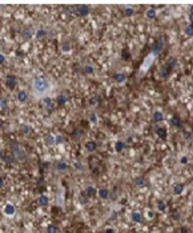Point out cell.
<instances>
[{"mask_svg": "<svg viewBox=\"0 0 193 233\" xmlns=\"http://www.w3.org/2000/svg\"><path fill=\"white\" fill-rule=\"evenodd\" d=\"M49 88H51V84L43 76H36L32 81V93L35 97H43V95L47 93Z\"/></svg>", "mask_w": 193, "mask_h": 233, "instance_id": "1", "label": "cell"}, {"mask_svg": "<svg viewBox=\"0 0 193 233\" xmlns=\"http://www.w3.org/2000/svg\"><path fill=\"white\" fill-rule=\"evenodd\" d=\"M12 153H13V157L17 159V160H26V157H27L26 152L23 151L17 144H15V143L12 144Z\"/></svg>", "mask_w": 193, "mask_h": 233, "instance_id": "2", "label": "cell"}, {"mask_svg": "<svg viewBox=\"0 0 193 233\" xmlns=\"http://www.w3.org/2000/svg\"><path fill=\"white\" fill-rule=\"evenodd\" d=\"M153 60H155V55H153V54H149L148 56L144 59V61H142L141 67H140V75H144V72H145V71L148 70L149 67H151V64H152Z\"/></svg>", "mask_w": 193, "mask_h": 233, "instance_id": "3", "label": "cell"}, {"mask_svg": "<svg viewBox=\"0 0 193 233\" xmlns=\"http://www.w3.org/2000/svg\"><path fill=\"white\" fill-rule=\"evenodd\" d=\"M162 48H164V39L160 38V39H157L152 45H151V54H153L156 56L160 51H162Z\"/></svg>", "mask_w": 193, "mask_h": 233, "instance_id": "4", "label": "cell"}, {"mask_svg": "<svg viewBox=\"0 0 193 233\" xmlns=\"http://www.w3.org/2000/svg\"><path fill=\"white\" fill-rule=\"evenodd\" d=\"M73 13L76 16H80V17H84V16H87L89 13V8L87 6L80 4V6H76L73 8Z\"/></svg>", "mask_w": 193, "mask_h": 233, "instance_id": "5", "label": "cell"}, {"mask_svg": "<svg viewBox=\"0 0 193 233\" xmlns=\"http://www.w3.org/2000/svg\"><path fill=\"white\" fill-rule=\"evenodd\" d=\"M3 213L6 214V216H13V214L16 213V208H15V205L11 204V202H7L6 205L3 207Z\"/></svg>", "mask_w": 193, "mask_h": 233, "instance_id": "6", "label": "cell"}, {"mask_svg": "<svg viewBox=\"0 0 193 233\" xmlns=\"http://www.w3.org/2000/svg\"><path fill=\"white\" fill-rule=\"evenodd\" d=\"M16 84H17V79H16V76H13V75L7 76V79H6V85H7V88L13 89V88L16 87Z\"/></svg>", "mask_w": 193, "mask_h": 233, "instance_id": "7", "label": "cell"}, {"mask_svg": "<svg viewBox=\"0 0 193 233\" xmlns=\"http://www.w3.org/2000/svg\"><path fill=\"white\" fill-rule=\"evenodd\" d=\"M84 148H85V151L88 152V153H92V152L96 151L97 144H96V141H93V140H88V141L84 144Z\"/></svg>", "mask_w": 193, "mask_h": 233, "instance_id": "8", "label": "cell"}, {"mask_svg": "<svg viewBox=\"0 0 193 233\" xmlns=\"http://www.w3.org/2000/svg\"><path fill=\"white\" fill-rule=\"evenodd\" d=\"M16 99H17L19 103L24 104V103H27V100H28V93H27L26 91H19L17 95H16Z\"/></svg>", "mask_w": 193, "mask_h": 233, "instance_id": "9", "label": "cell"}, {"mask_svg": "<svg viewBox=\"0 0 193 233\" xmlns=\"http://www.w3.org/2000/svg\"><path fill=\"white\" fill-rule=\"evenodd\" d=\"M55 168H56V170H59V172H64V170L68 169V165H67V163L64 160H57L56 163H55Z\"/></svg>", "mask_w": 193, "mask_h": 233, "instance_id": "10", "label": "cell"}, {"mask_svg": "<svg viewBox=\"0 0 193 233\" xmlns=\"http://www.w3.org/2000/svg\"><path fill=\"white\" fill-rule=\"evenodd\" d=\"M97 195H99V197L101 198V200H108V198L111 197V193H109V191H108V189H105V188H100V189H99Z\"/></svg>", "mask_w": 193, "mask_h": 233, "instance_id": "11", "label": "cell"}, {"mask_svg": "<svg viewBox=\"0 0 193 233\" xmlns=\"http://www.w3.org/2000/svg\"><path fill=\"white\" fill-rule=\"evenodd\" d=\"M33 36H35V32L29 28H26L24 31H22V38L24 39V40H31Z\"/></svg>", "mask_w": 193, "mask_h": 233, "instance_id": "12", "label": "cell"}, {"mask_svg": "<svg viewBox=\"0 0 193 233\" xmlns=\"http://www.w3.org/2000/svg\"><path fill=\"white\" fill-rule=\"evenodd\" d=\"M184 188H185V185H184L183 183H176L173 185V193L176 196H178V195H181V193L184 192Z\"/></svg>", "mask_w": 193, "mask_h": 233, "instance_id": "13", "label": "cell"}, {"mask_svg": "<svg viewBox=\"0 0 193 233\" xmlns=\"http://www.w3.org/2000/svg\"><path fill=\"white\" fill-rule=\"evenodd\" d=\"M131 220H132L133 223H141V220H142L141 213L137 211H133L132 213H131Z\"/></svg>", "mask_w": 193, "mask_h": 233, "instance_id": "14", "label": "cell"}, {"mask_svg": "<svg viewBox=\"0 0 193 233\" xmlns=\"http://www.w3.org/2000/svg\"><path fill=\"white\" fill-rule=\"evenodd\" d=\"M45 36H47V31H45L44 28H39L35 31V36H33V38H35L36 40H40V39L45 38Z\"/></svg>", "mask_w": 193, "mask_h": 233, "instance_id": "15", "label": "cell"}, {"mask_svg": "<svg viewBox=\"0 0 193 233\" xmlns=\"http://www.w3.org/2000/svg\"><path fill=\"white\" fill-rule=\"evenodd\" d=\"M96 192H97V191H96L95 186L88 185L85 188V192H84V193L87 195V197H93V196H96Z\"/></svg>", "mask_w": 193, "mask_h": 233, "instance_id": "16", "label": "cell"}, {"mask_svg": "<svg viewBox=\"0 0 193 233\" xmlns=\"http://www.w3.org/2000/svg\"><path fill=\"white\" fill-rule=\"evenodd\" d=\"M48 201H49V198H48V196H45V195H40L37 198L39 205H41V207H47Z\"/></svg>", "mask_w": 193, "mask_h": 233, "instance_id": "17", "label": "cell"}, {"mask_svg": "<svg viewBox=\"0 0 193 233\" xmlns=\"http://www.w3.org/2000/svg\"><path fill=\"white\" fill-rule=\"evenodd\" d=\"M113 79H115V81L117 83V84H121V83H124L125 81V79H127V76H125V73H116V75L113 76Z\"/></svg>", "mask_w": 193, "mask_h": 233, "instance_id": "18", "label": "cell"}, {"mask_svg": "<svg viewBox=\"0 0 193 233\" xmlns=\"http://www.w3.org/2000/svg\"><path fill=\"white\" fill-rule=\"evenodd\" d=\"M67 103V96L65 95H57V97H56V104L57 105H60V107H63L64 104Z\"/></svg>", "mask_w": 193, "mask_h": 233, "instance_id": "19", "label": "cell"}, {"mask_svg": "<svg viewBox=\"0 0 193 233\" xmlns=\"http://www.w3.org/2000/svg\"><path fill=\"white\" fill-rule=\"evenodd\" d=\"M41 101H43V105H44L45 108H51L52 104H53V101H52V99L49 97V96H44V97H41Z\"/></svg>", "mask_w": 193, "mask_h": 233, "instance_id": "20", "label": "cell"}, {"mask_svg": "<svg viewBox=\"0 0 193 233\" xmlns=\"http://www.w3.org/2000/svg\"><path fill=\"white\" fill-rule=\"evenodd\" d=\"M162 119H164L162 112H160V111H155V113H153V121H155V123H160Z\"/></svg>", "mask_w": 193, "mask_h": 233, "instance_id": "21", "label": "cell"}, {"mask_svg": "<svg viewBox=\"0 0 193 233\" xmlns=\"http://www.w3.org/2000/svg\"><path fill=\"white\" fill-rule=\"evenodd\" d=\"M45 144H47V145H55V144H56V136L48 135L47 137H45Z\"/></svg>", "mask_w": 193, "mask_h": 233, "instance_id": "22", "label": "cell"}, {"mask_svg": "<svg viewBox=\"0 0 193 233\" xmlns=\"http://www.w3.org/2000/svg\"><path fill=\"white\" fill-rule=\"evenodd\" d=\"M174 65H176V59H174V57H169V59L167 60V64H165V67H167L168 70L171 71V70H173Z\"/></svg>", "mask_w": 193, "mask_h": 233, "instance_id": "23", "label": "cell"}, {"mask_svg": "<svg viewBox=\"0 0 193 233\" xmlns=\"http://www.w3.org/2000/svg\"><path fill=\"white\" fill-rule=\"evenodd\" d=\"M135 185L139 186V188H142V186L145 185V180H144V177H136L135 179Z\"/></svg>", "mask_w": 193, "mask_h": 233, "instance_id": "24", "label": "cell"}, {"mask_svg": "<svg viewBox=\"0 0 193 233\" xmlns=\"http://www.w3.org/2000/svg\"><path fill=\"white\" fill-rule=\"evenodd\" d=\"M20 131H22L23 135H28V133H31L32 127H31V125H28V124H23L22 128H20Z\"/></svg>", "mask_w": 193, "mask_h": 233, "instance_id": "25", "label": "cell"}, {"mask_svg": "<svg viewBox=\"0 0 193 233\" xmlns=\"http://www.w3.org/2000/svg\"><path fill=\"white\" fill-rule=\"evenodd\" d=\"M124 148H125V143L124 141H117L115 144V151L116 152H123Z\"/></svg>", "mask_w": 193, "mask_h": 233, "instance_id": "26", "label": "cell"}, {"mask_svg": "<svg viewBox=\"0 0 193 233\" xmlns=\"http://www.w3.org/2000/svg\"><path fill=\"white\" fill-rule=\"evenodd\" d=\"M83 70H84V72H85L87 75H93V73H95V68H93L91 64H85Z\"/></svg>", "mask_w": 193, "mask_h": 233, "instance_id": "27", "label": "cell"}, {"mask_svg": "<svg viewBox=\"0 0 193 233\" xmlns=\"http://www.w3.org/2000/svg\"><path fill=\"white\" fill-rule=\"evenodd\" d=\"M145 16L148 17L149 20H153L156 17V11L153 10V8H149V10H146V12H145Z\"/></svg>", "mask_w": 193, "mask_h": 233, "instance_id": "28", "label": "cell"}, {"mask_svg": "<svg viewBox=\"0 0 193 233\" xmlns=\"http://www.w3.org/2000/svg\"><path fill=\"white\" fill-rule=\"evenodd\" d=\"M156 133H157V136H160L161 139H165V137H167V131H165V128H162V127L156 128Z\"/></svg>", "mask_w": 193, "mask_h": 233, "instance_id": "29", "label": "cell"}, {"mask_svg": "<svg viewBox=\"0 0 193 233\" xmlns=\"http://www.w3.org/2000/svg\"><path fill=\"white\" fill-rule=\"evenodd\" d=\"M169 123H171V125L177 127V128L181 125V121H180V119H178V116H173L171 119V121H169Z\"/></svg>", "mask_w": 193, "mask_h": 233, "instance_id": "30", "label": "cell"}, {"mask_svg": "<svg viewBox=\"0 0 193 233\" xmlns=\"http://www.w3.org/2000/svg\"><path fill=\"white\" fill-rule=\"evenodd\" d=\"M99 103H100V97L99 96H92L91 99H89V105H92V107H95V105H97Z\"/></svg>", "mask_w": 193, "mask_h": 233, "instance_id": "31", "label": "cell"}, {"mask_svg": "<svg viewBox=\"0 0 193 233\" xmlns=\"http://www.w3.org/2000/svg\"><path fill=\"white\" fill-rule=\"evenodd\" d=\"M169 72H171V71L168 70V68H167L165 65L160 68V75H161L162 79H167V77H168V73H169Z\"/></svg>", "mask_w": 193, "mask_h": 233, "instance_id": "32", "label": "cell"}, {"mask_svg": "<svg viewBox=\"0 0 193 233\" xmlns=\"http://www.w3.org/2000/svg\"><path fill=\"white\" fill-rule=\"evenodd\" d=\"M157 209L160 212H165V211H167V204H165V201L160 200V201L157 202Z\"/></svg>", "mask_w": 193, "mask_h": 233, "instance_id": "33", "label": "cell"}, {"mask_svg": "<svg viewBox=\"0 0 193 233\" xmlns=\"http://www.w3.org/2000/svg\"><path fill=\"white\" fill-rule=\"evenodd\" d=\"M61 49H63V52H67V54H68V52L71 51V44L68 43V41H64L63 44H61Z\"/></svg>", "mask_w": 193, "mask_h": 233, "instance_id": "34", "label": "cell"}, {"mask_svg": "<svg viewBox=\"0 0 193 233\" xmlns=\"http://www.w3.org/2000/svg\"><path fill=\"white\" fill-rule=\"evenodd\" d=\"M88 119H89V121H91V124H96L99 121V119H97V116H96V113H89V116H88Z\"/></svg>", "mask_w": 193, "mask_h": 233, "instance_id": "35", "label": "cell"}, {"mask_svg": "<svg viewBox=\"0 0 193 233\" xmlns=\"http://www.w3.org/2000/svg\"><path fill=\"white\" fill-rule=\"evenodd\" d=\"M185 35H188V36H192L193 35V27H192V24H188L187 27H185Z\"/></svg>", "mask_w": 193, "mask_h": 233, "instance_id": "36", "label": "cell"}, {"mask_svg": "<svg viewBox=\"0 0 193 233\" xmlns=\"http://www.w3.org/2000/svg\"><path fill=\"white\" fill-rule=\"evenodd\" d=\"M47 233H57V228L55 227L53 224H51V225L47 227Z\"/></svg>", "mask_w": 193, "mask_h": 233, "instance_id": "37", "label": "cell"}, {"mask_svg": "<svg viewBox=\"0 0 193 233\" xmlns=\"http://www.w3.org/2000/svg\"><path fill=\"white\" fill-rule=\"evenodd\" d=\"M124 15L125 16H132L133 15V10L132 8H125V10H124Z\"/></svg>", "mask_w": 193, "mask_h": 233, "instance_id": "38", "label": "cell"}, {"mask_svg": "<svg viewBox=\"0 0 193 233\" xmlns=\"http://www.w3.org/2000/svg\"><path fill=\"white\" fill-rule=\"evenodd\" d=\"M188 17H189V22H190V24H192V22H193V8H190V10H189Z\"/></svg>", "mask_w": 193, "mask_h": 233, "instance_id": "39", "label": "cell"}, {"mask_svg": "<svg viewBox=\"0 0 193 233\" xmlns=\"http://www.w3.org/2000/svg\"><path fill=\"white\" fill-rule=\"evenodd\" d=\"M180 163L181 164H188V156H181V157H180Z\"/></svg>", "mask_w": 193, "mask_h": 233, "instance_id": "40", "label": "cell"}, {"mask_svg": "<svg viewBox=\"0 0 193 233\" xmlns=\"http://www.w3.org/2000/svg\"><path fill=\"white\" fill-rule=\"evenodd\" d=\"M6 60H7L6 55H4V54H0V64H4V63H6Z\"/></svg>", "mask_w": 193, "mask_h": 233, "instance_id": "41", "label": "cell"}, {"mask_svg": "<svg viewBox=\"0 0 193 233\" xmlns=\"http://www.w3.org/2000/svg\"><path fill=\"white\" fill-rule=\"evenodd\" d=\"M64 141V139H63V136H56V144H61V143Z\"/></svg>", "mask_w": 193, "mask_h": 233, "instance_id": "42", "label": "cell"}, {"mask_svg": "<svg viewBox=\"0 0 193 233\" xmlns=\"http://www.w3.org/2000/svg\"><path fill=\"white\" fill-rule=\"evenodd\" d=\"M6 104H7L6 99H0V108H1V109H3V108H6Z\"/></svg>", "mask_w": 193, "mask_h": 233, "instance_id": "43", "label": "cell"}, {"mask_svg": "<svg viewBox=\"0 0 193 233\" xmlns=\"http://www.w3.org/2000/svg\"><path fill=\"white\" fill-rule=\"evenodd\" d=\"M172 217H173L174 220H178V218H180V213H178L177 211H174V212H173V214H172Z\"/></svg>", "mask_w": 193, "mask_h": 233, "instance_id": "44", "label": "cell"}, {"mask_svg": "<svg viewBox=\"0 0 193 233\" xmlns=\"http://www.w3.org/2000/svg\"><path fill=\"white\" fill-rule=\"evenodd\" d=\"M146 216H148V218H153V217H155V212H153V211H148Z\"/></svg>", "mask_w": 193, "mask_h": 233, "instance_id": "45", "label": "cell"}, {"mask_svg": "<svg viewBox=\"0 0 193 233\" xmlns=\"http://www.w3.org/2000/svg\"><path fill=\"white\" fill-rule=\"evenodd\" d=\"M184 136H185V139L187 140H189L190 137H192V133L190 132H184Z\"/></svg>", "mask_w": 193, "mask_h": 233, "instance_id": "46", "label": "cell"}, {"mask_svg": "<svg viewBox=\"0 0 193 233\" xmlns=\"http://www.w3.org/2000/svg\"><path fill=\"white\" fill-rule=\"evenodd\" d=\"M105 233H115V229L113 228H108V229H105Z\"/></svg>", "mask_w": 193, "mask_h": 233, "instance_id": "47", "label": "cell"}, {"mask_svg": "<svg viewBox=\"0 0 193 233\" xmlns=\"http://www.w3.org/2000/svg\"><path fill=\"white\" fill-rule=\"evenodd\" d=\"M123 57L124 59H129V54H127V51H124V54H123Z\"/></svg>", "mask_w": 193, "mask_h": 233, "instance_id": "48", "label": "cell"}, {"mask_svg": "<svg viewBox=\"0 0 193 233\" xmlns=\"http://www.w3.org/2000/svg\"><path fill=\"white\" fill-rule=\"evenodd\" d=\"M4 185V177H0V188Z\"/></svg>", "mask_w": 193, "mask_h": 233, "instance_id": "49", "label": "cell"}, {"mask_svg": "<svg viewBox=\"0 0 193 233\" xmlns=\"http://www.w3.org/2000/svg\"><path fill=\"white\" fill-rule=\"evenodd\" d=\"M181 230H183V233H187V228H181Z\"/></svg>", "mask_w": 193, "mask_h": 233, "instance_id": "50", "label": "cell"}, {"mask_svg": "<svg viewBox=\"0 0 193 233\" xmlns=\"http://www.w3.org/2000/svg\"><path fill=\"white\" fill-rule=\"evenodd\" d=\"M1 125H3V121H1V120H0V128H1Z\"/></svg>", "mask_w": 193, "mask_h": 233, "instance_id": "51", "label": "cell"}]
</instances>
